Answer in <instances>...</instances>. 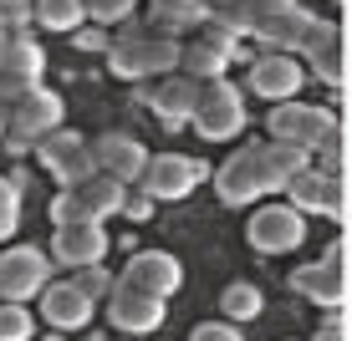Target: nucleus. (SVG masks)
Listing matches in <instances>:
<instances>
[{
	"mask_svg": "<svg viewBox=\"0 0 352 341\" xmlns=\"http://www.w3.org/2000/svg\"><path fill=\"white\" fill-rule=\"evenodd\" d=\"M179 56H184V41L164 26H128L107 46V67L123 82H143V77H168L179 71Z\"/></svg>",
	"mask_w": 352,
	"mask_h": 341,
	"instance_id": "f257e3e1",
	"label": "nucleus"
},
{
	"mask_svg": "<svg viewBox=\"0 0 352 341\" xmlns=\"http://www.w3.org/2000/svg\"><path fill=\"white\" fill-rule=\"evenodd\" d=\"M271 138L296 143V148H307V153H332V148H337V117H332V107L276 102V113H271Z\"/></svg>",
	"mask_w": 352,
	"mask_h": 341,
	"instance_id": "f03ea898",
	"label": "nucleus"
},
{
	"mask_svg": "<svg viewBox=\"0 0 352 341\" xmlns=\"http://www.w3.org/2000/svg\"><path fill=\"white\" fill-rule=\"evenodd\" d=\"M240 56V41H235V31L220 26V21H204V26H194L189 31V41H184V56H179V71L194 82H214V77H225L230 62Z\"/></svg>",
	"mask_w": 352,
	"mask_h": 341,
	"instance_id": "7ed1b4c3",
	"label": "nucleus"
},
{
	"mask_svg": "<svg viewBox=\"0 0 352 341\" xmlns=\"http://www.w3.org/2000/svg\"><path fill=\"white\" fill-rule=\"evenodd\" d=\"M240 128H245V97H240V87H235V82H225V77L199 82L194 132H199L204 143H230Z\"/></svg>",
	"mask_w": 352,
	"mask_h": 341,
	"instance_id": "20e7f679",
	"label": "nucleus"
},
{
	"mask_svg": "<svg viewBox=\"0 0 352 341\" xmlns=\"http://www.w3.org/2000/svg\"><path fill=\"white\" fill-rule=\"evenodd\" d=\"M62 97H56L52 87H31L26 97H16L10 102V123H6V143H10V153H26L36 148V143L46 138V132H56L62 128Z\"/></svg>",
	"mask_w": 352,
	"mask_h": 341,
	"instance_id": "39448f33",
	"label": "nucleus"
},
{
	"mask_svg": "<svg viewBox=\"0 0 352 341\" xmlns=\"http://www.w3.org/2000/svg\"><path fill=\"white\" fill-rule=\"evenodd\" d=\"M36 158H41V168H46V174H52L62 189H77V184H87V178L97 174L92 143L82 138V132H72V128L46 132V138L36 143Z\"/></svg>",
	"mask_w": 352,
	"mask_h": 341,
	"instance_id": "423d86ee",
	"label": "nucleus"
},
{
	"mask_svg": "<svg viewBox=\"0 0 352 341\" xmlns=\"http://www.w3.org/2000/svg\"><path fill=\"white\" fill-rule=\"evenodd\" d=\"M210 178V163L204 158H189V153H153L148 168H143L138 189H148V199H189L194 184Z\"/></svg>",
	"mask_w": 352,
	"mask_h": 341,
	"instance_id": "0eeeda50",
	"label": "nucleus"
},
{
	"mask_svg": "<svg viewBox=\"0 0 352 341\" xmlns=\"http://www.w3.org/2000/svg\"><path fill=\"white\" fill-rule=\"evenodd\" d=\"M41 71H46V51L31 36L10 31L6 41H0V97H6V102H16V97H26L31 87H41Z\"/></svg>",
	"mask_w": 352,
	"mask_h": 341,
	"instance_id": "6e6552de",
	"label": "nucleus"
},
{
	"mask_svg": "<svg viewBox=\"0 0 352 341\" xmlns=\"http://www.w3.org/2000/svg\"><path fill=\"white\" fill-rule=\"evenodd\" d=\"M46 280H52V260L31 245H10L0 250V301H16L26 306L31 296H41Z\"/></svg>",
	"mask_w": 352,
	"mask_h": 341,
	"instance_id": "1a4fd4ad",
	"label": "nucleus"
},
{
	"mask_svg": "<svg viewBox=\"0 0 352 341\" xmlns=\"http://www.w3.org/2000/svg\"><path fill=\"white\" fill-rule=\"evenodd\" d=\"M307 239V219H301L296 204H265V209L250 214V245L261 255H286Z\"/></svg>",
	"mask_w": 352,
	"mask_h": 341,
	"instance_id": "9d476101",
	"label": "nucleus"
},
{
	"mask_svg": "<svg viewBox=\"0 0 352 341\" xmlns=\"http://www.w3.org/2000/svg\"><path fill=\"white\" fill-rule=\"evenodd\" d=\"M322 31V16H311L307 5H296L291 0L286 10H276L265 26H256V41L265 46V51H286V56H296V51H307L311 46V36Z\"/></svg>",
	"mask_w": 352,
	"mask_h": 341,
	"instance_id": "9b49d317",
	"label": "nucleus"
},
{
	"mask_svg": "<svg viewBox=\"0 0 352 341\" xmlns=\"http://www.w3.org/2000/svg\"><path fill=\"white\" fill-rule=\"evenodd\" d=\"M214 193H220V204H230V209H240V204H250V199H261V193H265L261 148H256V143L240 148L235 158H225V163L214 168Z\"/></svg>",
	"mask_w": 352,
	"mask_h": 341,
	"instance_id": "f8f14e48",
	"label": "nucleus"
},
{
	"mask_svg": "<svg viewBox=\"0 0 352 341\" xmlns=\"http://www.w3.org/2000/svg\"><path fill=\"white\" fill-rule=\"evenodd\" d=\"M179 280H184V270H179V260H174L168 250H138V255L123 265L118 285H133V290H143V296L168 301V296L179 290Z\"/></svg>",
	"mask_w": 352,
	"mask_h": 341,
	"instance_id": "ddd939ff",
	"label": "nucleus"
},
{
	"mask_svg": "<svg viewBox=\"0 0 352 341\" xmlns=\"http://www.w3.org/2000/svg\"><path fill=\"white\" fill-rule=\"evenodd\" d=\"M250 92L265 97V102H291V97L301 92V82H307V71H301L296 56L286 51H261L256 62H250Z\"/></svg>",
	"mask_w": 352,
	"mask_h": 341,
	"instance_id": "4468645a",
	"label": "nucleus"
},
{
	"mask_svg": "<svg viewBox=\"0 0 352 341\" xmlns=\"http://www.w3.org/2000/svg\"><path fill=\"white\" fill-rule=\"evenodd\" d=\"M143 102L164 117V128H184L194 123V107H199V82L184 77V71H168L153 87H143Z\"/></svg>",
	"mask_w": 352,
	"mask_h": 341,
	"instance_id": "2eb2a0df",
	"label": "nucleus"
},
{
	"mask_svg": "<svg viewBox=\"0 0 352 341\" xmlns=\"http://www.w3.org/2000/svg\"><path fill=\"white\" fill-rule=\"evenodd\" d=\"M107 321H113L118 331H128V336H148V331L164 326V301L143 296V290H133V285H113V296H107Z\"/></svg>",
	"mask_w": 352,
	"mask_h": 341,
	"instance_id": "dca6fc26",
	"label": "nucleus"
},
{
	"mask_svg": "<svg viewBox=\"0 0 352 341\" xmlns=\"http://www.w3.org/2000/svg\"><path fill=\"white\" fill-rule=\"evenodd\" d=\"M107 245H113V239H107V224H56V235H52V255L67 270L102 265Z\"/></svg>",
	"mask_w": 352,
	"mask_h": 341,
	"instance_id": "f3484780",
	"label": "nucleus"
},
{
	"mask_svg": "<svg viewBox=\"0 0 352 341\" xmlns=\"http://www.w3.org/2000/svg\"><path fill=\"white\" fill-rule=\"evenodd\" d=\"M92 158L102 174L123 178V184H138L143 168H148V148H143L138 138H128V132H102V138H92Z\"/></svg>",
	"mask_w": 352,
	"mask_h": 341,
	"instance_id": "a211bd4d",
	"label": "nucleus"
},
{
	"mask_svg": "<svg viewBox=\"0 0 352 341\" xmlns=\"http://www.w3.org/2000/svg\"><path fill=\"white\" fill-rule=\"evenodd\" d=\"M92 296H82L72 280H56V285L41 290V321H52L56 331H82L92 321Z\"/></svg>",
	"mask_w": 352,
	"mask_h": 341,
	"instance_id": "6ab92c4d",
	"label": "nucleus"
},
{
	"mask_svg": "<svg viewBox=\"0 0 352 341\" xmlns=\"http://www.w3.org/2000/svg\"><path fill=\"white\" fill-rule=\"evenodd\" d=\"M291 285L317 306H342V250H327L317 265H301L291 275Z\"/></svg>",
	"mask_w": 352,
	"mask_h": 341,
	"instance_id": "aec40b11",
	"label": "nucleus"
},
{
	"mask_svg": "<svg viewBox=\"0 0 352 341\" xmlns=\"http://www.w3.org/2000/svg\"><path fill=\"white\" fill-rule=\"evenodd\" d=\"M256 148H261V178H265V193H286L291 178H296L301 168H311V153L296 148V143L265 138V143H256Z\"/></svg>",
	"mask_w": 352,
	"mask_h": 341,
	"instance_id": "412c9836",
	"label": "nucleus"
},
{
	"mask_svg": "<svg viewBox=\"0 0 352 341\" xmlns=\"http://www.w3.org/2000/svg\"><path fill=\"white\" fill-rule=\"evenodd\" d=\"M286 193H291V204H296L301 214H327V219L342 214V204H337V178L327 174V168H301Z\"/></svg>",
	"mask_w": 352,
	"mask_h": 341,
	"instance_id": "4be33fe9",
	"label": "nucleus"
},
{
	"mask_svg": "<svg viewBox=\"0 0 352 341\" xmlns=\"http://www.w3.org/2000/svg\"><path fill=\"white\" fill-rule=\"evenodd\" d=\"M301 56L311 62V77H317V82H327V87L342 82V36H337L332 21H322V31L311 36V46Z\"/></svg>",
	"mask_w": 352,
	"mask_h": 341,
	"instance_id": "5701e85b",
	"label": "nucleus"
},
{
	"mask_svg": "<svg viewBox=\"0 0 352 341\" xmlns=\"http://www.w3.org/2000/svg\"><path fill=\"white\" fill-rule=\"evenodd\" d=\"M82 193H87V204L97 209V219H113V214H123V199H128V189L133 184H123V178H113V174H102V168H97V174L87 178V184H77Z\"/></svg>",
	"mask_w": 352,
	"mask_h": 341,
	"instance_id": "b1692460",
	"label": "nucleus"
},
{
	"mask_svg": "<svg viewBox=\"0 0 352 341\" xmlns=\"http://www.w3.org/2000/svg\"><path fill=\"white\" fill-rule=\"evenodd\" d=\"M31 21L46 31H77L87 21V5L82 0H31Z\"/></svg>",
	"mask_w": 352,
	"mask_h": 341,
	"instance_id": "393cba45",
	"label": "nucleus"
},
{
	"mask_svg": "<svg viewBox=\"0 0 352 341\" xmlns=\"http://www.w3.org/2000/svg\"><path fill=\"white\" fill-rule=\"evenodd\" d=\"M261 306L265 301H261V290L250 285V280H230V285L220 290V316L225 321H256Z\"/></svg>",
	"mask_w": 352,
	"mask_h": 341,
	"instance_id": "a878e982",
	"label": "nucleus"
},
{
	"mask_svg": "<svg viewBox=\"0 0 352 341\" xmlns=\"http://www.w3.org/2000/svg\"><path fill=\"white\" fill-rule=\"evenodd\" d=\"M210 21V0H174V5H164V10H153V26H164V31H194V26H204Z\"/></svg>",
	"mask_w": 352,
	"mask_h": 341,
	"instance_id": "bb28decb",
	"label": "nucleus"
},
{
	"mask_svg": "<svg viewBox=\"0 0 352 341\" xmlns=\"http://www.w3.org/2000/svg\"><path fill=\"white\" fill-rule=\"evenodd\" d=\"M52 224H102V219H97V209L87 204L82 189H62L52 199Z\"/></svg>",
	"mask_w": 352,
	"mask_h": 341,
	"instance_id": "cd10ccee",
	"label": "nucleus"
},
{
	"mask_svg": "<svg viewBox=\"0 0 352 341\" xmlns=\"http://www.w3.org/2000/svg\"><path fill=\"white\" fill-rule=\"evenodd\" d=\"M72 285H77L82 296H92V301H107V296H113V285H118V275H107L102 265H82V270L72 275Z\"/></svg>",
	"mask_w": 352,
	"mask_h": 341,
	"instance_id": "c85d7f7f",
	"label": "nucleus"
},
{
	"mask_svg": "<svg viewBox=\"0 0 352 341\" xmlns=\"http://www.w3.org/2000/svg\"><path fill=\"white\" fill-rule=\"evenodd\" d=\"M0 341H31V316L16 301H0Z\"/></svg>",
	"mask_w": 352,
	"mask_h": 341,
	"instance_id": "c756f323",
	"label": "nucleus"
},
{
	"mask_svg": "<svg viewBox=\"0 0 352 341\" xmlns=\"http://www.w3.org/2000/svg\"><path fill=\"white\" fill-rule=\"evenodd\" d=\"M21 224V189L10 178H0V239H10Z\"/></svg>",
	"mask_w": 352,
	"mask_h": 341,
	"instance_id": "7c9ffc66",
	"label": "nucleus"
},
{
	"mask_svg": "<svg viewBox=\"0 0 352 341\" xmlns=\"http://www.w3.org/2000/svg\"><path fill=\"white\" fill-rule=\"evenodd\" d=\"M82 5H87V16L97 21V26H118V21L133 16V5H138V0H82Z\"/></svg>",
	"mask_w": 352,
	"mask_h": 341,
	"instance_id": "2f4dec72",
	"label": "nucleus"
},
{
	"mask_svg": "<svg viewBox=\"0 0 352 341\" xmlns=\"http://www.w3.org/2000/svg\"><path fill=\"white\" fill-rule=\"evenodd\" d=\"M189 341H245V336H240L235 321H204V326H194Z\"/></svg>",
	"mask_w": 352,
	"mask_h": 341,
	"instance_id": "473e14b6",
	"label": "nucleus"
},
{
	"mask_svg": "<svg viewBox=\"0 0 352 341\" xmlns=\"http://www.w3.org/2000/svg\"><path fill=\"white\" fill-rule=\"evenodd\" d=\"M31 21V0H0V26H26Z\"/></svg>",
	"mask_w": 352,
	"mask_h": 341,
	"instance_id": "72a5a7b5",
	"label": "nucleus"
},
{
	"mask_svg": "<svg viewBox=\"0 0 352 341\" xmlns=\"http://www.w3.org/2000/svg\"><path fill=\"white\" fill-rule=\"evenodd\" d=\"M153 204H159V199H148V189H128L123 214H128V219H148V214H153Z\"/></svg>",
	"mask_w": 352,
	"mask_h": 341,
	"instance_id": "f704fd0d",
	"label": "nucleus"
},
{
	"mask_svg": "<svg viewBox=\"0 0 352 341\" xmlns=\"http://www.w3.org/2000/svg\"><path fill=\"white\" fill-rule=\"evenodd\" d=\"M77 46H87V51H107L113 41H107L102 31H82V36H77Z\"/></svg>",
	"mask_w": 352,
	"mask_h": 341,
	"instance_id": "c9c22d12",
	"label": "nucleus"
},
{
	"mask_svg": "<svg viewBox=\"0 0 352 341\" xmlns=\"http://www.w3.org/2000/svg\"><path fill=\"white\" fill-rule=\"evenodd\" d=\"M6 123H10V102L0 97V138H6Z\"/></svg>",
	"mask_w": 352,
	"mask_h": 341,
	"instance_id": "e433bc0d",
	"label": "nucleus"
},
{
	"mask_svg": "<svg viewBox=\"0 0 352 341\" xmlns=\"http://www.w3.org/2000/svg\"><path fill=\"white\" fill-rule=\"evenodd\" d=\"M317 341H342V331H337V326H327V331H322Z\"/></svg>",
	"mask_w": 352,
	"mask_h": 341,
	"instance_id": "4c0bfd02",
	"label": "nucleus"
},
{
	"mask_svg": "<svg viewBox=\"0 0 352 341\" xmlns=\"http://www.w3.org/2000/svg\"><path fill=\"white\" fill-rule=\"evenodd\" d=\"M148 5H153V10H164V5H174V0H148Z\"/></svg>",
	"mask_w": 352,
	"mask_h": 341,
	"instance_id": "58836bf2",
	"label": "nucleus"
},
{
	"mask_svg": "<svg viewBox=\"0 0 352 341\" xmlns=\"http://www.w3.org/2000/svg\"><path fill=\"white\" fill-rule=\"evenodd\" d=\"M6 36H10V26H0V41H6Z\"/></svg>",
	"mask_w": 352,
	"mask_h": 341,
	"instance_id": "ea45409f",
	"label": "nucleus"
}]
</instances>
